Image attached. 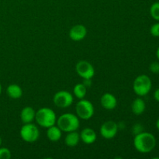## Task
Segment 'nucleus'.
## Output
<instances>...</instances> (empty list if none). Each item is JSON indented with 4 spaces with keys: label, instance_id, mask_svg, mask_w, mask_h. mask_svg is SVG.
Here are the masks:
<instances>
[{
    "label": "nucleus",
    "instance_id": "9",
    "mask_svg": "<svg viewBox=\"0 0 159 159\" xmlns=\"http://www.w3.org/2000/svg\"><path fill=\"white\" fill-rule=\"evenodd\" d=\"M117 124L113 120L106 121L100 127V134L105 139H112L118 132Z\"/></svg>",
    "mask_w": 159,
    "mask_h": 159
},
{
    "label": "nucleus",
    "instance_id": "6",
    "mask_svg": "<svg viewBox=\"0 0 159 159\" xmlns=\"http://www.w3.org/2000/svg\"><path fill=\"white\" fill-rule=\"evenodd\" d=\"M76 115L82 120H89L94 115V107L90 101L82 99L75 106Z\"/></svg>",
    "mask_w": 159,
    "mask_h": 159
},
{
    "label": "nucleus",
    "instance_id": "22",
    "mask_svg": "<svg viewBox=\"0 0 159 159\" xmlns=\"http://www.w3.org/2000/svg\"><path fill=\"white\" fill-rule=\"evenodd\" d=\"M149 69L154 74H159V62L155 61L152 62L150 65Z\"/></svg>",
    "mask_w": 159,
    "mask_h": 159
},
{
    "label": "nucleus",
    "instance_id": "21",
    "mask_svg": "<svg viewBox=\"0 0 159 159\" xmlns=\"http://www.w3.org/2000/svg\"><path fill=\"white\" fill-rule=\"evenodd\" d=\"M150 33L153 37H159V23H155L154 25H152L150 29Z\"/></svg>",
    "mask_w": 159,
    "mask_h": 159
},
{
    "label": "nucleus",
    "instance_id": "16",
    "mask_svg": "<svg viewBox=\"0 0 159 159\" xmlns=\"http://www.w3.org/2000/svg\"><path fill=\"white\" fill-rule=\"evenodd\" d=\"M146 104L144 99L141 98H137L133 101L131 104V110L134 114L141 115L145 111Z\"/></svg>",
    "mask_w": 159,
    "mask_h": 159
},
{
    "label": "nucleus",
    "instance_id": "7",
    "mask_svg": "<svg viewBox=\"0 0 159 159\" xmlns=\"http://www.w3.org/2000/svg\"><path fill=\"white\" fill-rule=\"evenodd\" d=\"M73 96L69 92L61 90L55 93L53 98V102L56 107L59 108H67L72 104Z\"/></svg>",
    "mask_w": 159,
    "mask_h": 159
},
{
    "label": "nucleus",
    "instance_id": "5",
    "mask_svg": "<svg viewBox=\"0 0 159 159\" xmlns=\"http://www.w3.org/2000/svg\"><path fill=\"white\" fill-rule=\"evenodd\" d=\"M20 137L25 142H36L40 137V130L38 127L32 123L24 124L20 129Z\"/></svg>",
    "mask_w": 159,
    "mask_h": 159
},
{
    "label": "nucleus",
    "instance_id": "8",
    "mask_svg": "<svg viewBox=\"0 0 159 159\" xmlns=\"http://www.w3.org/2000/svg\"><path fill=\"white\" fill-rule=\"evenodd\" d=\"M75 70L77 74L81 78L85 79H91L95 75V69L93 65L87 61H80L76 64Z\"/></svg>",
    "mask_w": 159,
    "mask_h": 159
},
{
    "label": "nucleus",
    "instance_id": "24",
    "mask_svg": "<svg viewBox=\"0 0 159 159\" xmlns=\"http://www.w3.org/2000/svg\"><path fill=\"white\" fill-rule=\"evenodd\" d=\"M154 98L157 102H159V89L155 90V93H154Z\"/></svg>",
    "mask_w": 159,
    "mask_h": 159
},
{
    "label": "nucleus",
    "instance_id": "25",
    "mask_svg": "<svg viewBox=\"0 0 159 159\" xmlns=\"http://www.w3.org/2000/svg\"><path fill=\"white\" fill-rule=\"evenodd\" d=\"M156 127H157V129L159 130V118L157 120V121H156Z\"/></svg>",
    "mask_w": 159,
    "mask_h": 159
},
{
    "label": "nucleus",
    "instance_id": "2",
    "mask_svg": "<svg viewBox=\"0 0 159 159\" xmlns=\"http://www.w3.org/2000/svg\"><path fill=\"white\" fill-rule=\"evenodd\" d=\"M57 125L61 131L71 132L76 131L79 128L80 122L77 115L71 113H66L62 114L57 120Z\"/></svg>",
    "mask_w": 159,
    "mask_h": 159
},
{
    "label": "nucleus",
    "instance_id": "15",
    "mask_svg": "<svg viewBox=\"0 0 159 159\" xmlns=\"http://www.w3.org/2000/svg\"><path fill=\"white\" fill-rule=\"evenodd\" d=\"M62 135V131L57 126H51L48 127L47 130V137L52 142H57L61 139Z\"/></svg>",
    "mask_w": 159,
    "mask_h": 159
},
{
    "label": "nucleus",
    "instance_id": "18",
    "mask_svg": "<svg viewBox=\"0 0 159 159\" xmlns=\"http://www.w3.org/2000/svg\"><path fill=\"white\" fill-rule=\"evenodd\" d=\"M73 93L75 96L79 99H84L87 93V87L84 83L76 84L73 88Z\"/></svg>",
    "mask_w": 159,
    "mask_h": 159
},
{
    "label": "nucleus",
    "instance_id": "19",
    "mask_svg": "<svg viewBox=\"0 0 159 159\" xmlns=\"http://www.w3.org/2000/svg\"><path fill=\"white\" fill-rule=\"evenodd\" d=\"M150 14L154 20L159 21V2H154L151 6Z\"/></svg>",
    "mask_w": 159,
    "mask_h": 159
},
{
    "label": "nucleus",
    "instance_id": "14",
    "mask_svg": "<svg viewBox=\"0 0 159 159\" xmlns=\"http://www.w3.org/2000/svg\"><path fill=\"white\" fill-rule=\"evenodd\" d=\"M6 93L11 99H20L23 96V89L17 84H11L6 89Z\"/></svg>",
    "mask_w": 159,
    "mask_h": 159
},
{
    "label": "nucleus",
    "instance_id": "11",
    "mask_svg": "<svg viewBox=\"0 0 159 159\" xmlns=\"http://www.w3.org/2000/svg\"><path fill=\"white\" fill-rule=\"evenodd\" d=\"M100 102L102 107L107 110H112L115 109L117 105V100L114 95L111 93H105L101 96Z\"/></svg>",
    "mask_w": 159,
    "mask_h": 159
},
{
    "label": "nucleus",
    "instance_id": "4",
    "mask_svg": "<svg viewBox=\"0 0 159 159\" xmlns=\"http://www.w3.org/2000/svg\"><path fill=\"white\" fill-rule=\"evenodd\" d=\"M152 87V82L150 77L147 75H138L133 83L134 92L139 96H144L150 93Z\"/></svg>",
    "mask_w": 159,
    "mask_h": 159
},
{
    "label": "nucleus",
    "instance_id": "26",
    "mask_svg": "<svg viewBox=\"0 0 159 159\" xmlns=\"http://www.w3.org/2000/svg\"><path fill=\"white\" fill-rule=\"evenodd\" d=\"M156 56H157V58L159 60V47L158 48V49H157V51H156Z\"/></svg>",
    "mask_w": 159,
    "mask_h": 159
},
{
    "label": "nucleus",
    "instance_id": "17",
    "mask_svg": "<svg viewBox=\"0 0 159 159\" xmlns=\"http://www.w3.org/2000/svg\"><path fill=\"white\" fill-rule=\"evenodd\" d=\"M79 141H80V135L76 131L68 132L65 138V144L70 148L75 147L79 144Z\"/></svg>",
    "mask_w": 159,
    "mask_h": 159
},
{
    "label": "nucleus",
    "instance_id": "28",
    "mask_svg": "<svg viewBox=\"0 0 159 159\" xmlns=\"http://www.w3.org/2000/svg\"><path fill=\"white\" fill-rule=\"evenodd\" d=\"M2 138H1V137H0V147H1V145H2Z\"/></svg>",
    "mask_w": 159,
    "mask_h": 159
},
{
    "label": "nucleus",
    "instance_id": "12",
    "mask_svg": "<svg viewBox=\"0 0 159 159\" xmlns=\"http://www.w3.org/2000/svg\"><path fill=\"white\" fill-rule=\"evenodd\" d=\"M79 135H80L81 141L86 144H93L96 141V138H97V135H96L95 130L90 127H86V128L83 129Z\"/></svg>",
    "mask_w": 159,
    "mask_h": 159
},
{
    "label": "nucleus",
    "instance_id": "1",
    "mask_svg": "<svg viewBox=\"0 0 159 159\" xmlns=\"http://www.w3.org/2000/svg\"><path fill=\"white\" fill-rule=\"evenodd\" d=\"M134 146L141 153H149L156 146V138L149 132H141L135 135Z\"/></svg>",
    "mask_w": 159,
    "mask_h": 159
},
{
    "label": "nucleus",
    "instance_id": "27",
    "mask_svg": "<svg viewBox=\"0 0 159 159\" xmlns=\"http://www.w3.org/2000/svg\"><path fill=\"white\" fill-rule=\"evenodd\" d=\"M2 85H1V83H0V95H1V93H2Z\"/></svg>",
    "mask_w": 159,
    "mask_h": 159
},
{
    "label": "nucleus",
    "instance_id": "13",
    "mask_svg": "<svg viewBox=\"0 0 159 159\" xmlns=\"http://www.w3.org/2000/svg\"><path fill=\"white\" fill-rule=\"evenodd\" d=\"M36 112L34 108L30 107H26L21 110L20 113V119L23 124H29L32 123L35 120Z\"/></svg>",
    "mask_w": 159,
    "mask_h": 159
},
{
    "label": "nucleus",
    "instance_id": "23",
    "mask_svg": "<svg viewBox=\"0 0 159 159\" xmlns=\"http://www.w3.org/2000/svg\"><path fill=\"white\" fill-rule=\"evenodd\" d=\"M143 132V127L139 124H137L134 126L133 127V133L134 134V135L138 134L141 133Z\"/></svg>",
    "mask_w": 159,
    "mask_h": 159
},
{
    "label": "nucleus",
    "instance_id": "3",
    "mask_svg": "<svg viewBox=\"0 0 159 159\" xmlns=\"http://www.w3.org/2000/svg\"><path fill=\"white\" fill-rule=\"evenodd\" d=\"M35 120L40 127L48 128L51 126L55 125L57 122V116L55 112L51 108L43 107L36 112Z\"/></svg>",
    "mask_w": 159,
    "mask_h": 159
},
{
    "label": "nucleus",
    "instance_id": "10",
    "mask_svg": "<svg viewBox=\"0 0 159 159\" xmlns=\"http://www.w3.org/2000/svg\"><path fill=\"white\" fill-rule=\"evenodd\" d=\"M87 35V29L84 25L77 24L72 26L69 31V37L74 41L82 40Z\"/></svg>",
    "mask_w": 159,
    "mask_h": 159
},
{
    "label": "nucleus",
    "instance_id": "20",
    "mask_svg": "<svg viewBox=\"0 0 159 159\" xmlns=\"http://www.w3.org/2000/svg\"><path fill=\"white\" fill-rule=\"evenodd\" d=\"M12 156L9 149L6 148H0V159H9Z\"/></svg>",
    "mask_w": 159,
    "mask_h": 159
}]
</instances>
